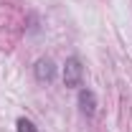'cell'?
<instances>
[{"label":"cell","mask_w":132,"mask_h":132,"mask_svg":"<svg viewBox=\"0 0 132 132\" xmlns=\"http://www.w3.org/2000/svg\"><path fill=\"white\" fill-rule=\"evenodd\" d=\"M79 109L86 117H94V112H97V97H94L92 89H79Z\"/></svg>","instance_id":"obj_3"},{"label":"cell","mask_w":132,"mask_h":132,"mask_svg":"<svg viewBox=\"0 0 132 132\" xmlns=\"http://www.w3.org/2000/svg\"><path fill=\"white\" fill-rule=\"evenodd\" d=\"M33 74H36L38 81H53L56 79V66H53L51 59H38L36 66H33Z\"/></svg>","instance_id":"obj_2"},{"label":"cell","mask_w":132,"mask_h":132,"mask_svg":"<svg viewBox=\"0 0 132 132\" xmlns=\"http://www.w3.org/2000/svg\"><path fill=\"white\" fill-rule=\"evenodd\" d=\"M81 81H84L81 59H79V56L66 59V64H64V84H66V86H71V89H76V86H81Z\"/></svg>","instance_id":"obj_1"},{"label":"cell","mask_w":132,"mask_h":132,"mask_svg":"<svg viewBox=\"0 0 132 132\" xmlns=\"http://www.w3.org/2000/svg\"><path fill=\"white\" fill-rule=\"evenodd\" d=\"M15 130H18V132H38V127L33 125L31 119H26V117H20V119L15 122Z\"/></svg>","instance_id":"obj_4"}]
</instances>
